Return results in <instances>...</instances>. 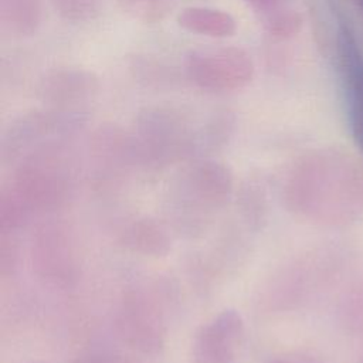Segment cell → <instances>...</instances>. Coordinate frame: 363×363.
<instances>
[{
	"instance_id": "obj_2",
	"label": "cell",
	"mask_w": 363,
	"mask_h": 363,
	"mask_svg": "<svg viewBox=\"0 0 363 363\" xmlns=\"http://www.w3.org/2000/svg\"><path fill=\"white\" fill-rule=\"evenodd\" d=\"M98 78L82 68H57L48 71L40 81L38 95L43 101L60 109L84 104L96 96Z\"/></svg>"
},
{
	"instance_id": "obj_9",
	"label": "cell",
	"mask_w": 363,
	"mask_h": 363,
	"mask_svg": "<svg viewBox=\"0 0 363 363\" xmlns=\"http://www.w3.org/2000/svg\"><path fill=\"white\" fill-rule=\"evenodd\" d=\"M362 1H363V0H362Z\"/></svg>"
},
{
	"instance_id": "obj_6",
	"label": "cell",
	"mask_w": 363,
	"mask_h": 363,
	"mask_svg": "<svg viewBox=\"0 0 363 363\" xmlns=\"http://www.w3.org/2000/svg\"><path fill=\"white\" fill-rule=\"evenodd\" d=\"M296 21L295 17L289 13H274L269 14L265 21V30L275 37H285L294 31Z\"/></svg>"
},
{
	"instance_id": "obj_3",
	"label": "cell",
	"mask_w": 363,
	"mask_h": 363,
	"mask_svg": "<svg viewBox=\"0 0 363 363\" xmlns=\"http://www.w3.org/2000/svg\"><path fill=\"white\" fill-rule=\"evenodd\" d=\"M177 24L196 35L223 40L237 31L235 18L225 10L208 6H189L179 11Z\"/></svg>"
},
{
	"instance_id": "obj_1",
	"label": "cell",
	"mask_w": 363,
	"mask_h": 363,
	"mask_svg": "<svg viewBox=\"0 0 363 363\" xmlns=\"http://www.w3.org/2000/svg\"><path fill=\"white\" fill-rule=\"evenodd\" d=\"M184 74L191 84L203 91L227 94L240 91L251 82L254 62L241 47L200 48L186 55Z\"/></svg>"
},
{
	"instance_id": "obj_7",
	"label": "cell",
	"mask_w": 363,
	"mask_h": 363,
	"mask_svg": "<svg viewBox=\"0 0 363 363\" xmlns=\"http://www.w3.org/2000/svg\"><path fill=\"white\" fill-rule=\"evenodd\" d=\"M254 9L257 10H262V11H267L269 10L271 7L277 6L279 3V0H247Z\"/></svg>"
},
{
	"instance_id": "obj_5",
	"label": "cell",
	"mask_w": 363,
	"mask_h": 363,
	"mask_svg": "<svg viewBox=\"0 0 363 363\" xmlns=\"http://www.w3.org/2000/svg\"><path fill=\"white\" fill-rule=\"evenodd\" d=\"M55 13L68 21H88L99 13V0H50Z\"/></svg>"
},
{
	"instance_id": "obj_8",
	"label": "cell",
	"mask_w": 363,
	"mask_h": 363,
	"mask_svg": "<svg viewBox=\"0 0 363 363\" xmlns=\"http://www.w3.org/2000/svg\"><path fill=\"white\" fill-rule=\"evenodd\" d=\"M133 1H143V0H133Z\"/></svg>"
},
{
	"instance_id": "obj_4",
	"label": "cell",
	"mask_w": 363,
	"mask_h": 363,
	"mask_svg": "<svg viewBox=\"0 0 363 363\" xmlns=\"http://www.w3.org/2000/svg\"><path fill=\"white\" fill-rule=\"evenodd\" d=\"M41 18V0H0V21L11 35H33L38 30Z\"/></svg>"
}]
</instances>
